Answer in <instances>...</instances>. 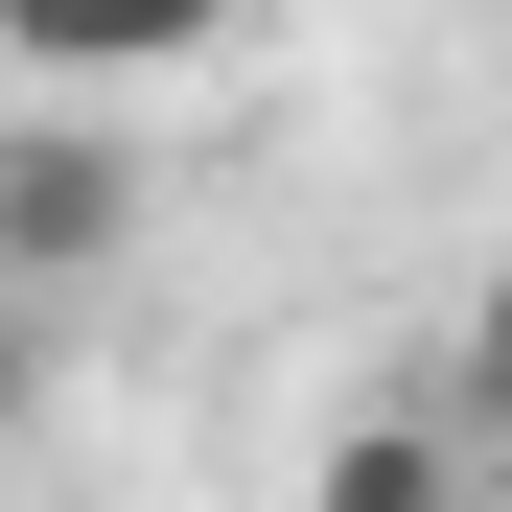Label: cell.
<instances>
[{
  "mask_svg": "<svg viewBox=\"0 0 512 512\" xmlns=\"http://www.w3.org/2000/svg\"><path fill=\"white\" fill-rule=\"evenodd\" d=\"M326 512H466V396H373V419H326Z\"/></svg>",
  "mask_w": 512,
  "mask_h": 512,
  "instance_id": "obj_3",
  "label": "cell"
},
{
  "mask_svg": "<svg viewBox=\"0 0 512 512\" xmlns=\"http://www.w3.org/2000/svg\"><path fill=\"white\" fill-rule=\"evenodd\" d=\"M117 233H140V163H117V140H70V117L0 140V280H94Z\"/></svg>",
  "mask_w": 512,
  "mask_h": 512,
  "instance_id": "obj_1",
  "label": "cell"
},
{
  "mask_svg": "<svg viewBox=\"0 0 512 512\" xmlns=\"http://www.w3.org/2000/svg\"><path fill=\"white\" fill-rule=\"evenodd\" d=\"M0 419H24V350H0Z\"/></svg>",
  "mask_w": 512,
  "mask_h": 512,
  "instance_id": "obj_5",
  "label": "cell"
},
{
  "mask_svg": "<svg viewBox=\"0 0 512 512\" xmlns=\"http://www.w3.org/2000/svg\"><path fill=\"white\" fill-rule=\"evenodd\" d=\"M443 396H466V443H512V256H489V303H466V350H443Z\"/></svg>",
  "mask_w": 512,
  "mask_h": 512,
  "instance_id": "obj_4",
  "label": "cell"
},
{
  "mask_svg": "<svg viewBox=\"0 0 512 512\" xmlns=\"http://www.w3.org/2000/svg\"><path fill=\"white\" fill-rule=\"evenodd\" d=\"M187 47H233V0H0V70H47V94H140Z\"/></svg>",
  "mask_w": 512,
  "mask_h": 512,
  "instance_id": "obj_2",
  "label": "cell"
}]
</instances>
